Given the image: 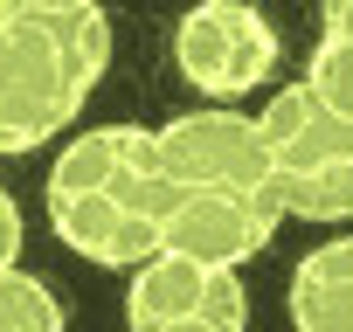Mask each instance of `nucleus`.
Wrapping results in <instances>:
<instances>
[{
    "label": "nucleus",
    "instance_id": "f257e3e1",
    "mask_svg": "<svg viewBox=\"0 0 353 332\" xmlns=\"http://www.w3.org/2000/svg\"><path fill=\"white\" fill-rule=\"evenodd\" d=\"M159 180H166V215H159V249L243 270L250 256L270 249V236L291 222L277 187H270V152L250 111H181L159 132Z\"/></svg>",
    "mask_w": 353,
    "mask_h": 332
},
{
    "label": "nucleus",
    "instance_id": "f03ea898",
    "mask_svg": "<svg viewBox=\"0 0 353 332\" xmlns=\"http://www.w3.org/2000/svg\"><path fill=\"white\" fill-rule=\"evenodd\" d=\"M49 229L104 263V270H139L159 256V215H166V180H159V138L145 125H90L77 132L42 187Z\"/></svg>",
    "mask_w": 353,
    "mask_h": 332
},
{
    "label": "nucleus",
    "instance_id": "7ed1b4c3",
    "mask_svg": "<svg viewBox=\"0 0 353 332\" xmlns=\"http://www.w3.org/2000/svg\"><path fill=\"white\" fill-rule=\"evenodd\" d=\"M111 70L104 0H0V152L49 145Z\"/></svg>",
    "mask_w": 353,
    "mask_h": 332
},
{
    "label": "nucleus",
    "instance_id": "20e7f679",
    "mask_svg": "<svg viewBox=\"0 0 353 332\" xmlns=\"http://www.w3.org/2000/svg\"><path fill=\"white\" fill-rule=\"evenodd\" d=\"M270 187L298 222H353V118H339L305 76L256 111Z\"/></svg>",
    "mask_w": 353,
    "mask_h": 332
},
{
    "label": "nucleus",
    "instance_id": "39448f33",
    "mask_svg": "<svg viewBox=\"0 0 353 332\" xmlns=\"http://www.w3.org/2000/svg\"><path fill=\"white\" fill-rule=\"evenodd\" d=\"M243 325H250V291L222 263L159 249L125 277V332H243Z\"/></svg>",
    "mask_w": 353,
    "mask_h": 332
},
{
    "label": "nucleus",
    "instance_id": "423d86ee",
    "mask_svg": "<svg viewBox=\"0 0 353 332\" xmlns=\"http://www.w3.org/2000/svg\"><path fill=\"white\" fill-rule=\"evenodd\" d=\"M173 70L215 104L250 97L277 70V28L250 0H194L173 28Z\"/></svg>",
    "mask_w": 353,
    "mask_h": 332
},
{
    "label": "nucleus",
    "instance_id": "0eeeda50",
    "mask_svg": "<svg viewBox=\"0 0 353 332\" xmlns=\"http://www.w3.org/2000/svg\"><path fill=\"white\" fill-rule=\"evenodd\" d=\"M291 325L298 332H353V236H332L312 256H298Z\"/></svg>",
    "mask_w": 353,
    "mask_h": 332
},
{
    "label": "nucleus",
    "instance_id": "6e6552de",
    "mask_svg": "<svg viewBox=\"0 0 353 332\" xmlns=\"http://www.w3.org/2000/svg\"><path fill=\"white\" fill-rule=\"evenodd\" d=\"M0 332H70L63 298H56L42 277L8 270V277H0Z\"/></svg>",
    "mask_w": 353,
    "mask_h": 332
},
{
    "label": "nucleus",
    "instance_id": "1a4fd4ad",
    "mask_svg": "<svg viewBox=\"0 0 353 332\" xmlns=\"http://www.w3.org/2000/svg\"><path fill=\"white\" fill-rule=\"evenodd\" d=\"M305 83H312L339 118H353V35H325V28H319V49H312Z\"/></svg>",
    "mask_w": 353,
    "mask_h": 332
},
{
    "label": "nucleus",
    "instance_id": "9d476101",
    "mask_svg": "<svg viewBox=\"0 0 353 332\" xmlns=\"http://www.w3.org/2000/svg\"><path fill=\"white\" fill-rule=\"evenodd\" d=\"M21 270V201L0 187V277Z\"/></svg>",
    "mask_w": 353,
    "mask_h": 332
},
{
    "label": "nucleus",
    "instance_id": "9b49d317",
    "mask_svg": "<svg viewBox=\"0 0 353 332\" xmlns=\"http://www.w3.org/2000/svg\"><path fill=\"white\" fill-rule=\"evenodd\" d=\"M319 21L325 35H353V0H319Z\"/></svg>",
    "mask_w": 353,
    "mask_h": 332
}]
</instances>
